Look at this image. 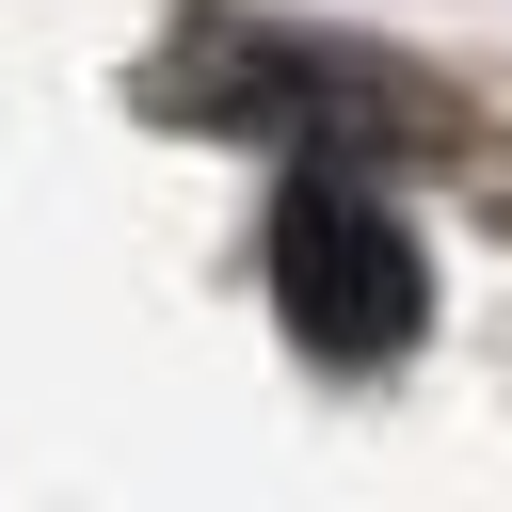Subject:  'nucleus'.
Wrapping results in <instances>:
<instances>
[{
    "mask_svg": "<svg viewBox=\"0 0 512 512\" xmlns=\"http://www.w3.org/2000/svg\"><path fill=\"white\" fill-rule=\"evenodd\" d=\"M272 304H288V336H304V352L368 368V352H400V336H416V240H400L368 192L304 176V192L272 208Z\"/></svg>",
    "mask_w": 512,
    "mask_h": 512,
    "instance_id": "nucleus-1",
    "label": "nucleus"
},
{
    "mask_svg": "<svg viewBox=\"0 0 512 512\" xmlns=\"http://www.w3.org/2000/svg\"><path fill=\"white\" fill-rule=\"evenodd\" d=\"M176 96L208 112V128H304V144H416L432 112L384 80V64H336V48H288V32H240V16H208L192 48H176Z\"/></svg>",
    "mask_w": 512,
    "mask_h": 512,
    "instance_id": "nucleus-2",
    "label": "nucleus"
}]
</instances>
